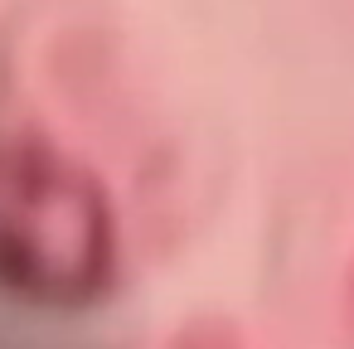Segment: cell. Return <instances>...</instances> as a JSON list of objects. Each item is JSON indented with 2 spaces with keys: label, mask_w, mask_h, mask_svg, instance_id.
<instances>
[{
  "label": "cell",
  "mask_w": 354,
  "mask_h": 349,
  "mask_svg": "<svg viewBox=\"0 0 354 349\" xmlns=\"http://www.w3.org/2000/svg\"><path fill=\"white\" fill-rule=\"evenodd\" d=\"M122 281V223L107 180L39 122L0 126V296L88 310Z\"/></svg>",
  "instance_id": "6da1fadb"
},
{
  "label": "cell",
  "mask_w": 354,
  "mask_h": 349,
  "mask_svg": "<svg viewBox=\"0 0 354 349\" xmlns=\"http://www.w3.org/2000/svg\"><path fill=\"white\" fill-rule=\"evenodd\" d=\"M344 320H349V330H354V262H349V272H344Z\"/></svg>",
  "instance_id": "3957f363"
},
{
  "label": "cell",
  "mask_w": 354,
  "mask_h": 349,
  "mask_svg": "<svg viewBox=\"0 0 354 349\" xmlns=\"http://www.w3.org/2000/svg\"><path fill=\"white\" fill-rule=\"evenodd\" d=\"M170 349H248V344H243L238 325H228V320H214V315H204V320L185 325V330L175 334V344H170Z\"/></svg>",
  "instance_id": "7a4b0ae2"
}]
</instances>
